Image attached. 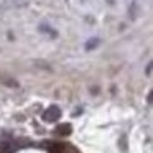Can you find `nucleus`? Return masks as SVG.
Masks as SVG:
<instances>
[{
  "label": "nucleus",
  "mask_w": 153,
  "mask_h": 153,
  "mask_svg": "<svg viewBox=\"0 0 153 153\" xmlns=\"http://www.w3.org/2000/svg\"><path fill=\"white\" fill-rule=\"evenodd\" d=\"M59 117H61V110L58 109L56 105L50 107V109L43 114V119L46 120V122H54V120H58Z\"/></svg>",
  "instance_id": "1"
},
{
  "label": "nucleus",
  "mask_w": 153,
  "mask_h": 153,
  "mask_svg": "<svg viewBox=\"0 0 153 153\" xmlns=\"http://www.w3.org/2000/svg\"><path fill=\"white\" fill-rule=\"evenodd\" d=\"M97 45H99V40H97V38H92L91 41H87V43H86V51L94 50V48H96Z\"/></svg>",
  "instance_id": "2"
}]
</instances>
